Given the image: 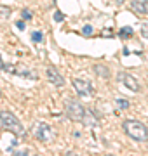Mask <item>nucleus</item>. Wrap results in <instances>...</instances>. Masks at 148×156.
<instances>
[{"instance_id": "f257e3e1", "label": "nucleus", "mask_w": 148, "mask_h": 156, "mask_svg": "<svg viewBox=\"0 0 148 156\" xmlns=\"http://www.w3.org/2000/svg\"><path fill=\"white\" fill-rule=\"evenodd\" d=\"M122 128L124 132L132 140H138V142H146L148 140V128L145 123L138 122V120H125L122 123Z\"/></svg>"}, {"instance_id": "f03ea898", "label": "nucleus", "mask_w": 148, "mask_h": 156, "mask_svg": "<svg viewBox=\"0 0 148 156\" xmlns=\"http://www.w3.org/2000/svg\"><path fill=\"white\" fill-rule=\"evenodd\" d=\"M31 132H33V137L39 142H44V144H49L56 139V130L49 125V123L44 122H35L33 127H31Z\"/></svg>"}, {"instance_id": "7ed1b4c3", "label": "nucleus", "mask_w": 148, "mask_h": 156, "mask_svg": "<svg viewBox=\"0 0 148 156\" xmlns=\"http://www.w3.org/2000/svg\"><path fill=\"white\" fill-rule=\"evenodd\" d=\"M0 118H2L4 128L11 130L12 134H16V135H24L26 134V128L23 127V123L17 120L16 115H12V113H9V111H0Z\"/></svg>"}, {"instance_id": "20e7f679", "label": "nucleus", "mask_w": 148, "mask_h": 156, "mask_svg": "<svg viewBox=\"0 0 148 156\" xmlns=\"http://www.w3.org/2000/svg\"><path fill=\"white\" fill-rule=\"evenodd\" d=\"M86 108H84V104L80 102V101L77 99H70L68 102H66V109H65V115L72 120V122H82L84 120V116H86Z\"/></svg>"}, {"instance_id": "39448f33", "label": "nucleus", "mask_w": 148, "mask_h": 156, "mask_svg": "<svg viewBox=\"0 0 148 156\" xmlns=\"http://www.w3.org/2000/svg\"><path fill=\"white\" fill-rule=\"evenodd\" d=\"M72 83H73L75 92H77L80 97H91V95L94 94V85H92L89 80H84V78H73Z\"/></svg>"}, {"instance_id": "423d86ee", "label": "nucleus", "mask_w": 148, "mask_h": 156, "mask_svg": "<svg viewBox=\"0 0 148 156\" xmlns=\"http://www.w3.org/2000/svg\"><path fill=\"white\" fill-rule=\"evenodd\" d=\"M117 80H119L120 83H124L125 87H127L129 90H132V92H139V90H141V87H139V82H138V80L132 76V75H129V73L119 71V73H117Z\"/></svg>"}, {"instance_id": "0eeeda50", "label": "nucleus", "mask_w": 148, "mask_h": 156, "mask_svg": "<svg viewBox=\"0 0 148 156\" xmlns=\"http://www.w3.org/2000/svg\"><path fill=\"white\" fill-rule=\"evenodd\" d=\"M46 76H47V80H49L51 83H54L56 87H63V85H65V78L59 75V71H57L54 66H49L46 69Z\"/></svg>"}, {"instance_id": "6e6552de", "label": "nucleus", "mask_w": 148, "mask_h": 156, "mask_svg": "<svg viewBox=\"0 0 148 156\" xmlns=\"http://www.w3.org/2000/svg\"><path fill=\"white\" fill-rule=\"evenodd\" d=\"M129 7L134 14H148V0H131Z\"/></svg>"}, {"instance_id": "1a4fd4ad", "label": "nucleus", "mask_w": 148, "mask_h": 156, "mask_svg": "<svg viewBox=\"0 0 148 156\" xmlns=\"http://www.w3.org/2000/svg\"><path fill=\"white\" fill-rule=\"evenodd\" d=\"M92 71L96 73L99 78H105V80L110 78V68L105 66V64H94V66H92Z\"/></svg>"}, {"instance_id": "9d476101", "label": "nucleus", "mask_w": 148, "mask_h": 156, "mask_svg": "<svg viewBox=\"0 0 148 156\" xmlns=\"http://www.w3.org/2000/svg\"><path fill=\"white\" fill-rule=\"evenodd\" d=\"M12 14V9L9 5H0V19H7Z\"/></svg>"}, {"instance_id": "9b49d317", "label": "nucleus", "mask_w": 148, "mask_h": 156, "mask_svg": "<svg viewBox=\"0 0 148 156\" xmlns=\"http://www.w3.org/2000/svg\"><path fill=\"white\" fill-rule=\"evenodd\" d=\"M132 33H134V31H132L131 26H124V28L120 30V37H122V38H129V37H132Z\"/></svg>"}, {"instance_id": "f8f14e48", "label": "nucleus", "mask_w": 148, "mask_h": 156, "mask_svg": "<svg viewBox=\"0 0 148 156\" xmlns=\"http://www.w3.org/2000/svg\"><path fill=\"white\" fill-rule=\"evenodd\" d=\"M115 104H117L120 109H127V108H129V102L124 101V99H115Z\"/></svg>"}, {"instance_id": "ddd939ff", "label": "nucleus", "mask_w": 148, "mask_h": 156, "mask_svg": "<svg viewBox=\"0 0 148 156\" xmlns=\"http://www.w3.org/2000/svg\"><path fill=\"white\" fill-rule=\"evenodd\" d=\"M21 17H23L24 21H30V19L33 17V14H31V11H28V9H23V12H21Z\"/></svg>"}, {"instance_id": "4468645a", "label": "nucleus", "mask_w": 148, "mask_h": 156, "mask_svg": "<svg viewBox=\"0 0 148 156\" xmlns=\"http://www.w3.org/2000/svg\"><path fill=\"white\" fill-rule=\"evenodd\" d=\"M42 38H44V35L40 33V31H33L31 33V40L33 42H42Z\"/></svg>"}, {"instance_id": "2eb2a0df", "label": "nucleus", "mask_w": 148, "mask_h": 156, "mask_svg": "<svg viewBox=\"0 0 148 156\" xmlns=\"http://www.w3.org/2000/svg\"><path fill=\"white\" fill-rule=\"evenodd\" d=\"M52 17H54V21H56V23H61L63 19H65V16H63V12H61V11H56Z\"/></svg>"}, {"instance_id": "dca6fc26", "label": "nucleus", "mask_w": 148, "mask_h": 156, "mask_svg": "<svg viewBox=\"0 0 148 156\" xmlns=\"http://www.w3.org/2000/svg\"><path fill=\"white\" fill-rule=\"evenodd\" d=\"M82 33L86 35V37H91V35H92V26H89V24L84 26V28H82Z\"/></svg>"}, {"instance_id": "f3484780", "label": "nucleus", "mask_w": 148, "mask_h": 156, "mask_svg": "<svg viewBox=\"0 0 148 156\" xmlns=\"http://www.w3.org/2000/svg\"><path fill=\"white\" fill-rule=\"evenodd\" d=\"M141 35L145 37V38H148V23H145L141 26Z\"/></svg>"}, {"instance_id": "a211bd4d", "label": "nucleus", "mask_w": 148, "mask_h": 156, "mask_svg": "<svg viewBox=\"0 0 148 156\" xmlns=\"http://www.w3.org/2000/svg\"><path fill=\"white\" fill-rule=\"evenodd\" d=\"M16 26H17L19 30H23V28H24V23H23V21H17V23H16Z\"/></svg>"}, {"instance_id": "6ab92c4d", "label": "nucleus", "mask_w": 148, "mask_h": 156, "mask_svg": "<svg viewBox=\"0 0 148 156\" xmlns=\"http://www.w3.org/2000/svg\"><path fill=\"white\" fill-rule=\"evenodd\" d=\"M4 66H6V62H4V59H2V56H0V69H4Z\"/></svg>"}, {"instance_id": "aec40b11", "label": "nucleus", "mask_w": 148, "mask_h": 156, "mask_svg": "<svg viewBox=\"0 0 148 156\" xmlns=\"http://www.w3.org/2000/svg\"><path fill=\"white\" fill-rule=\"evenodd\" d=\"M0 128H4V123H2V118H0Z\"/></svg>"}, {"instance_id": "412c9836", "label": "nucleus", "mask_w": 148, "mask_h": 156, "mask_svg": "<svg viewBox=\"0 0 148 156\" xmlns=\"http://www.w3.org/2000/svg\"><path fill=\"white\" fill-rule=\"evenodd\" d=\"M0 97H2V92H0Z\"/></svg>"}]
</instances>
